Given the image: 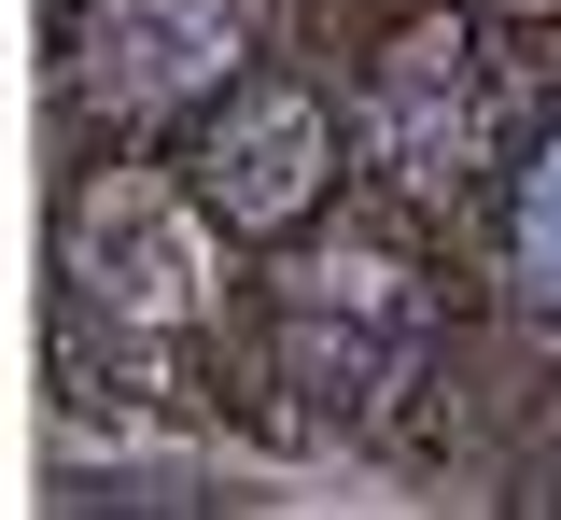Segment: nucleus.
<instances>
[{"mask_svg": "<svg viewBox=\"0 0 561 520\" xmlns=\"http://www.w3.org/2000/svg\"><path fill=\"white\" fill-rule=\"evenodd\" d=\"M309 183V113H253V169H239V212H280Z\"/></svg>", "mask_w": 561, "mask_h": 520, "instance_id": "nucleus-1", "label": "nucleus"}, {"mask_svg": "<svg viewBox=\"0 0 561 520\" xmlns=\"http://www.w3.org/2000/svg\"><path fill=\"white\" fill-rule=\"evenodd\" d=\"M519 268H534V296H561V155L534 169V197H519Z\"/></svg>", "mask_w": 561, "mask_h": 520, "instance_id": "nucleus-2", "label": "nucleus"}]
</instances>
